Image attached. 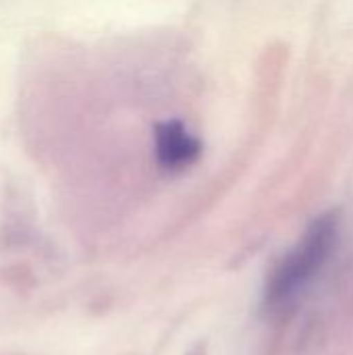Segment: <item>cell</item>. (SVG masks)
Here are the masks:
<instances>
[{
	"label": "cell",
	"instance_id": "1",
	"mask_svg": "<svg viewBox=\"0 0 353 355\" xmlns=\"http://www.w3.org/2000/svg\"><path fill=\"white\" fill-rule=\"evenodd\" d=\"M339 241V214L318 216L302 239L279 260L264 285V304L281 310L293 304L327 268Z\"/></svg>",
	"mask_w": 353,
	"mask_h": 355
},
{
	"label": "cell",
	"instance_id": "2",
	"mask_svg": "<svg viewBox=\"0 0 353 355\" xmlns=\"http://www.w3.org/2000/svg\"><path fill=\"white\" fill-rule=\"evenodd\" d=\"M154 137L158 164L166 171H183L202 154V144L179 121L160 123Z\"/></svg>",
	"mask_w": 353,
	"mask_h": 355
}]
</instances>
